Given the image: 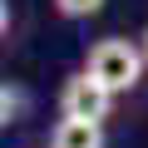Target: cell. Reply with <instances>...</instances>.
<instances>
[{
	"mask_svg": "<svg viewBox=\"0 0 148 148\" xmlns=\"http://www.w3.org/2000/svg\"><path fill=\"white\" fill-rule=\"evenodd\" d=\"M143 45L138 40H123V35H109V40H94L89 54H84V74H94V79L114 94H133L138 79H143Z\"/></svg>",
	"mask_w": 148,
	"mask_h": 148,
	"instance_id": "obj_1",
	"label": "cell"
},
{
	"mask_svg": "<svg viewBox=\"0 0 148 148\" xmlns=\"http://www.w3.org/2000/svg\"><path fill=\"white\" fill-rule=\"evenodd\" d=\"M114 89H104L94 74H69L64 79V89H59V114L64 119H89V123H104L109 114H114Z\"/></svg>",
	"mask_w": 148,
	"mask_h": 148,
	"instance_id": "obj_2",
	"label": "cell"
},
{
	"mask_svg": "<svg viewBox=\"0 0 148 148\" xmlns=\"http://www.w3.org/2000/svg\"><path fill=\"white\" fill-rule=\"evenodd\" d=\"M49 148H104V123H89V119H64L54 123L49 133Z\"/></svg>",
	"mask_w": 148,
	"mask_h": 148,
	"instance_id": "obj_3",
	"label": "cell"
},
{
	"mask_svg": "<svg viewBox=\"0 0 148 148\" xmlns=\"http://www.w3.org/2000/svg\"><path fill=\"white\" fill-rule=\"evenodd\" d=\"M49 5H54V15H64V20H89V15L104 10V0H49Z\"/></svg>",
	"mask_w": 148,
	"mask_h": 148,
	"instance_id": "obj_4",
	"label": "cell"
},
{
	"mask_svg": "<svg viewBox=\"0 0 148 148\" xmlns=\"http://www.w3.org/2000/svg\"><path fill=\"white\" fill-rule=\"evenodd\" d=\"M20 109H25V94L10 89V84H0V128H10V123L20 119Z\"/></svg>",
	"mask_w": 148,
	"mask_h": 148,
	"instance_id": "obj_5",
	"label": "cell"
},
{
	"mask_svg": "<svg viewBox=\"0 0 148 148\" xmlns=\"http://www.w3.org/2000/svg\"><path fill=\"white\" fill-rule=\"evenodd\" d=\"M10 30V0H0V35Z\"/></svg>",
	"mask_w": 148,
	"mask_h": 148,
	"instance_id": "obj_6",
	"label": "cell"
},
{
	"mask_svg": "<svg viewBox=\"0 0 148 148\" xmlns=\"http://www.w3.org/2000/svg\"><path fill=\"white\" fill-rule=\"evenodd\" d=\"M138 45H143V59H148V30H143V40H138Z\"/></svg>",
	"mask_w": 148,
	"mask_h": 148,
	"instance_id": "obj_7",
	"label": "cell"
}]
</instances>
